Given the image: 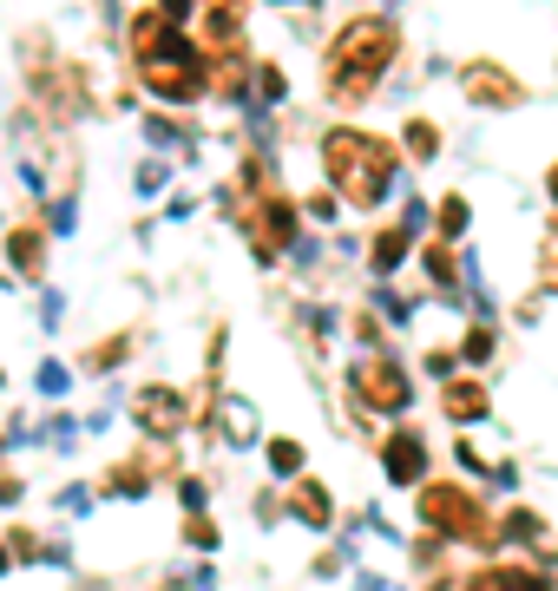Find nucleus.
<instances>
[{
    "label": "nucleus",
    "instance_id": "f257e3e1",
    "mask_svg": "<svg viewBox=\"0 0 558 591\" xmlns=\"http://www.w3.org/2000/svg\"><path fill=\"white\" fill-rule=\"evenodd\" d=\"M395 53H401L395 20H382V13L349 20V26L335 33V46H329V66H322L329 99H335V105H368V92H375V79L395 66Z\"/></svg>",
    "mask_w": 558,
    "mask_h": 591
},
{
    "label": "nucleus",
    "instance_id": "f03ea898",
    "mask_svg": "<svg viewBox=\"0 0 558 591\" xmlns=\"http://www.w3.org/2000/svg\"><path fill=\"white\" fill-rule=\"evenodd\" d=\"M132 59H138V79H145L158 99H171V105H184V99H197V92L210 86L197 46H191V39H184L158 7L132 20Z\"/></svg>",
    "mask_w": 558,
    "mask_h": 591
},
{
    "label": "nucleus",
    "instance_id": "7ed1b4c3",
    "mask_svg": "<svg viewBox=\"0 0 558 591\" xmlns=\"http://www.w3.org/2000/svg\"><path fill=\"white\" fill-rule=\"evenodd\" d=\"M322 171H329V184H335L342 204L368 211V204H382V191H388V178H395V145L342 125V132L322 138Z\"/></svg>",
    "mask_w": 558,
    "mask_h": 591
},
{
    "label": "nucleus",
    "instance_id": "20e7f679",
    "mask_svg": "<svg viewBox=\"0 0 558 591\" xmlns=\"http://www.w3.org/2000/svg\"><path fill=\"white\" fill-rule=\"evenodd\" d=\"M421 520L441 533V539H460V546H500L506 526L487 520V507L460 487V480H428L421 487Z\"/></svg>",
    "mask_w": 558,
    "mask_h": 591
},
{
    "label": "nucleus",
    "instance_id": "39448f33",
    "mask_svg": "<svg viewBox=\"0 0 558 591\" xmlns=\"http://www.w3.org/2000/svg\"><path fill=\"white\" fill-rule=\"evenodd\" d=\"M243 230H250L257 257H263V263H276V257L296 243V204H289V197H276V191H257V197H250V211H243Z\"/></svg>",
    "mask_w": 558,
    "mask_h": 591
},
{
    "label": "nucleus",
    "instance_id": "423d86ee",
    "mask_svg": "<svg viewBox=\"0 0 558 591\" xmlns=\"http://www.w3.org/2000/svg\"><path fill=\"white\" fill-rule=\"evenodd\" d=\"M349 382H355V401H362L368 414H401V408H408V368H401L395 355H362Z\"/></svg>",
    "mask_w": 558,
    "mask_h": 591
},
{
    "label": "nucleus",
    "instance_id": "0eeeda50",
    "mask_svg": "<svg viewBox=\"0 0 558 591\" xmlns=\"http://www.w3.org/2000/svg\"><path fill=\"white\" fill-rule=\"evenodd\" d=\"M460 92H467L474 105H487V112H506V105L526 99V86H520L506 66H493V59H467V66H460Z\"/></svg>",
    "mask_w": 558,
    "mask_h": 591
},
{
    "label": "nucleus",
    "instance_id": "6e6552de",
    "mask_svg": "<svg viewBox=\"0 0 558 591\" xmlns=\"http://www.w3.org/2000/svg\"><path fill=\"white\" fill-rule=\"evenodd\" d=\"M145 434H178L184 421H191V401L178 395V388H145L138 395V414H132Z\"/></svg>",
    "mask_w": 558,
    "mask_h": 591
},
{
    "label": "nucleus",
    "instance_id": "1a4fd4ad",
    "mask_svg": "<svg viewBox=\"0 0 558 591\" xmlns=\"http://www.w3.org/2000/svg\"><path fill=\"white\" fill-rule=\"evenodd\" d=\"M382 467H388V480H395V487H414V480L428 474V447H421V434H388Z\"/></svg>",
    "mask_w": 558,
    "mask_h": 591
},
{
    "label": "nucleus",
    "instance_id": "9d476101",
    "mask_svg": "<svg viewBox=\"0 0 558 591\" xmlns=\"http://www.w3.org/2000/svg\"><path fill=\"white\" fill-rule=\"evenodd\" d=\"M7 263H13V276H39L46 270V230L39 224H13L7 230Z\"/></svg>",
    "mask_w": 558,
    "mask_h": 591
},
{
    "label": "nucleus",
    "instance_id": "9b49d317",
    "mask_svg": "<svg viewBox=\"0 0 558 591\" xmlns=\"http://www.w3.org/2000/svg\"><path fill=\"white\" fill-rule=\"evenodd\" d=\"M289 513H296L303 526H316V533H322V526H335V500H329V487H322V480H309V474L289 487Z\"/></svg>",
    "mask_w": 558,
    "mask_h": 591
},
{
    "label": "nucleus",
    "instance_id": "f8f14e48",
    "mask_svg": "<svg viewBox=\"0 0 558 591\" xmlns=\"http://www.w3.org/2000/svg\"><path fill=\"white\" fill-rule=\"evenodd\" d=\"M467 591H553L546 586V572H533V566H487V572H474Z\"/></svg>",
    "mask_w": 558,
    "mask_h": 591
},
{
    "label": "nucleus",
    "instance_id": "ddd939ff",
    "mask_svg": "<svg viewBox=\"0 0 558 591\" xmlns=\"http://www.w3.org/2000/svg\"><path fill=\"white\" fill-rule=\"evenodd\" d=\"M447 414H454L460 428H474V421L493 414V395H487L480 382H447Z\"/></svg>",
    "mask_w": 558,
    "mask_h": 591
},
{
    "label": "nucleus",
    "instance_id": "4468645a",
    "mask_svg": "<svg viewBox=\"0 0 558 591\" xmlns=\"http://www.w3.org/2000/svg\"><path fill=\"white\" fill-rule=\"evenodd\" d=\"M408 237H414L408 224H388V230H375V243H368V263H375V270H401V263H408Z\"/></svg>",
    "mask_w": 558,
    "mask_h": 591
},
{
    "label": "nucleus",
    "instance_id": "2eb2a0df",
    "mask_svg": "<svg viewBox=\"0 0 558 591\" xmlns=\"http://www.w3.org/2000/svg\"><path fill=\"white\" fill-rule=\"evenodd\" d=\"M217 414H224V421H217V428H224V441H237V447H250V441H257V408H250V401H237V395H230Z\"/></svg>",
    "mask_w": 558,
    "mask_h": 591
},
{
    "label": "nucleus",
    "instance_id": "dca6fc26",
    "mask_svg": "<svg viewBox=\"0 0 558 591\" xmlns=\"http://www.w3.org/2000/svg\"><path fill=\"white\" fill-rule=\"evenodd\" d=\"M105 493H118V500L151 493V467H145V461H118V467H112V480H105Z\"/></svg>",
    "mask_w": 558,
    "mask_h": 591
},
{
    "label": "nucleus",
    "instance_id": "f3484780",
    "mask_svg": "<svg viewBox=\"0 0 558 591\" xmlns=\"http://www.w3.org/2000/svg\"><path fill=\"white\" fill-rule=\"evenodd\" d=\"M125 355H132V336H105V342H92V349H86V368H92V375H112Z\"/></svg>",
    "mask_w": 558,
    "mask_h": 591
},
{
    "label": "nucleus",
    "instance_id": "a211bd4d",
    "mask_svg": "<svg viewBox=\"0 0 558 591\" xmlns=\"http://www.w3.org/2000/svg\"><path fill=\"white\" fill-rule=\"evenodd\" d=\"M303 467H309V461H303L296 441H270V474H276V480H303Z\"/></svg>",
    "mask_w": 558,
    "mask_h": 591
},
{
    "label": "nucleus",
    "instance_id": "6ab92c4d",
    "mask_svg": "<svg viewBox=\"0 0 558 591\" xmlns=\"http://www.w3.org/2000/svg\"><path fill=\"white\" fill-rule=\"evenodd\" d=\"M467 224H474V211H467V197H460V191H454V197H441V243H454V237H460Z\"/></svg>",
    "mask_w": 558,
    "mask_h": 591
},
{
    "label": "nucleus",
    "instance_id": "aec40b11",
    "mask_svg": "<svg viewBox=\"0 0 558 591\" xmlns=\"http://www.w3.org/2000/svg\"><path fill=\"white\" fill-rule=\"evenodd\" d=\"M428 276H434L441 289L460 283V257H454V243H434V250H428Z\"/></svg>",
    "mask_w": 558,
    "mask_h": 591
},
{
    "label": "nucleus",
    "instance_id": "412c9836",
    "mask_svg": "<svg viewBox=\"0 0 558 591\" xmlns=\"http://www.w3.org/2000/svg\"><path fill=\"white\" fill-rule=\"evenodd\" d=\"M408 151H414V158H441V125L414 118V125H408Z\"/></svg>",
    "mask_w": 558,
    "mask_h": 591
},
{
    "label": "nucleus",
    "instance_id": "4be33fe9",
    "mask_svg": "<svg viewBox=\"0 0 558 591\" xmlns=\"http://www.w3.org/2000/svg\"><path fill=\"white\" fill-rule=\"evenodd\" d=\"M184 546H204V553H210V546H217V526L191 513V520H184Z\"/></svg>",
    "mask_w": 558,
    "mask_h": 591
},
{
    "label": "nucleus",
    "instance_id": "5701e85b",
    "mask_svg": "<svg viewBox=\"0 0 558 591\" xmlns=\"http://www.w3.org/2000/svg\"><path fill=\"white\" fill-rule=\"evenodd\" d=\"M506 533H520V539H539L546 526H539V513H526V507H513V520H506Z\"/></svg>",
    "mask_w": 558,
    "mask_h": 591
},
{
    "label": "nucleus",
    "instance_id": "b1692460",
    "mask_svg": "<svg viewBox=\"0 0 558 591\" xmlns=\"http://www.w3.org/2000/svg\"><path fill=\"white\" fill-rule=\"evenodd\" d=\"M487 355H493V329H487V322H480V329H474V336H467V362H487Z\"/></svg>",
    "mask_w": 558,
    "mask_h": 591
},
{
    "label": "nucleus",
    "instance_id": "393cba45",
    "mask_svg": "<svg viewBox=\"0 0 558 591\" xmlns=\"http://www.w3.org/2000/svg\"><path fill=\"white\" fill-rule=\"evenodd\" d=\"M66 382H72V375H66L59 362H46V368H39V395H66Z\"/></svg>",
    "mask_w": 558,
    "mask_h": 591
},
{
    "label": "nucleus",
    "instance_id": "a878e982",
    "mask_svg": "<svg viewBox=\"0 0 558 591\" xmlns=\"http://www.w3.org/2000/svg\"><path fill=\"white\" fill-rule=\"evenodd\" d=\"M257 92H263V99H283V72H276V66H263V72H257Z\"/></svg>",
    "mask_w": 558,
    "mask_h": 591
},
{
    "label": "nucleus",
    "instance_id": "bb28decb",
    "mask_svg": "<svg viewBox=\"0 0 558 591\" xmlns=\"http://www.w3.org/2000/svg\"><path fill=\"white\" fill-rule=\"evenodd\" d=\"M303 204H309V217H316V224H329V217H335V204H342V197H303Z\"/></svg>",
    "mask_w": 558,
    "mask_h": 591
},
{
    "label": "nucleus",
    "instance_id": "cd10ccee",
    "mask_svg": "<svg viewBox=\"0 0 558 591\" xmlns=\"http://www.w3.org/2000/svg\"><path fill=\"white\" fill-rule=\"evenodd\" d=\"M355 591H401L395 579H382V572H355Z\"/></svg>",
    "mask_w": 558,
    "mask_h": 591
},
{
    "label": "nucleus",
    "instance_id": "c85d7f7f",
    "mask_svg": "<svg viewBox=\"0 0 558 591\" xmlns=\"http://www.w3.org/2000/svg\"><path fill=\"white\" fill-rule=\"evenodd\" d=\"M164 184V164H138V191H158Z\"/></svg>",
    "mask_w": 558,
    "mask_h": 591
},
{
    "label": "nucleus",
    "instance_id": "c756f323",
    "mask_svg": "<svg viewBox=\"0 0 558 591\" xmlns=\"http://www.w3.org/2000/svg\"><path fill=\"white\" fill-rule=\"evenodd\" d=\"M13 559H39V539L33 533H13Z\"/></svg>",
    "mask_w": 558,
    "mask_h": 591
},
{
    "label": "nucleus",
    "instance_id": "7c9ffc66",
    "mask_svg": "<svg viewBox=\"0 0 558 591\" xmlns=\"http://www.w3.org/2000/svg\"><path fill=\"white\" fill-rule=\"evenodd\" d=\"M546 283H558V230H546Z\"/></svg>",
    "mask_w": 558,
    "mask_h": 591
},
{
    "label": "nucleus",
    "instance_id": "2f4dec72",
    "mask_svg": "<svg viewBox=\"0 0 558 591\" xmlns=\"http://www.w3.org/2000/svg\"><path fill=\"white\" fill-rule=\"evenodd\" d=\"M13 500H20V480H13V474H0V507H13Z\"/></svg>",
    "mask_w": 558,
    "mask_h": 591
},
{
    "label": "nucleus",
    "instance_id": "473e14b6",
    "mask_svg": "<svg viewBox=\"0 0 558 591\" xmlns=\"http://www.w3.org/2000/svg\"><path fill=\"white\" fill-rule=\"evenodd\" d=\"M7 559H13V546H0V579H7Z\"/></svg>",
    "mask_w": 558,
    "mask_h": 591
},
{
    "label": "nucleus",
    "instance_id": "72a5a7b5",
    "mask_svg": "<svg viewBox=\"0 0 558 591\" xmlns=\"http://www.w3.org/2000/svg\"><path fill=\"white\" fill-rule=\"evenodd\" d=\"M546 184H553V197H558V164H553V171H546Z\"/></svg>",
    "mask_w": 558,
    "mask_h": 591
},
{
    "label": "nucleus",
    "instance_id": "f704fd0d",
    "mask_svg": "<svg viewBox=\"0 0 558 591\" xmlns=\"http://www.w3.org/2000/svg\"><path fill=\"white\" fill-rule=\"evenodd\" d=\"M434 591H467V586H454V579H441V586H434Z\"/></svg>",
    "mask_w": 558,
    "mask_h": 591
},
{
    "label": "nucleus",
    "instance_id": "c9c22d12",
    "mask_svg": "<svg viewBox=\"0 0 558 591\" xmlns=\"http://www.w3.org/2000/svg\"><path fill=\"white\" fill-rule=\"evenodd\" d=\"M0 382H7V375H0Z\"/></svg>",
    "mask_w": 558,
    "mask_h": 591
}]
</instances>
